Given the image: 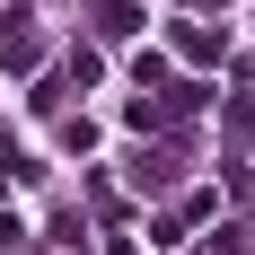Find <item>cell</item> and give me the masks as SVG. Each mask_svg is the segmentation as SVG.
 <instances>
[{
    "label": "cell",
    "mask_w": 255,
    "mask_h": 255,
    "mask_svg": "<svg viewBox=\"0 0 255 255\" xmlns=\"http://www.w3.org/2000/svg\"><path fill=\"white\" fill-rule=\"evenodd\" d=\"M97 35H106V44L141 35V9H132V0H106V9H97Z\"/></svg>",
    "instance_id": "2"
},
{
    "label": "cell",
    "mask_w": 255,
    "mask_h": 255,
    "mask_svg": "<svg viewBox=\"0 0 255 255\" xmlns=\"http://www.w3.org/2000/svg\"><path fill=\"white\" fill-rule=\"evenodd\" d=\"M176 53L185 62H220V26H176Z\"/></svg>",
    "instance_id": "3"
},
{
    "label": "cell",
    "mask_w": 255,
    "mask_h": 255,
    "mask_svg": "<svg viewBox=\"0 0 255 255\" xmlns=\"http://www.w3.org/2000/svg\"><path fill=\"white\" fill-rule=\"evenodd\" d=\"M203 211H211L203 194H194V203H176V211H167V220H158V238H185V229H194V220H203Z\"/></svg>",
    "instance_id": "5"
},
{
    "label": "cell",
    "mask_w": 255,
    "mask_h": 255,
    "mask_svg": "<svg viewBox=\"0 0 255 255\" xmlns=\"http://www.w3.org/2000/svg\"><path fill=\"white\" fill-rule=\"evenodd\" d=\"M35 62H44V35H35L26 18H9L0 26V71H35Z\"/></svg>",
    "instance_id": "1"
},
{
    "label": "cell",
    "mask_w": 255,
    "mask_h": 255,
    "mask_svg": "<svg viewBox=\"0 0 255 255\" xmlns=\"http://www.w3.org/2000/svg\"><path fill=\"white\" fill-rule=\"evenodd\" d=\"M132 185H141V194H167V185H176V158H167V150H150L141 167H132Z\"/></svg>",
    "instance_id": "4"
}]
</instances>
